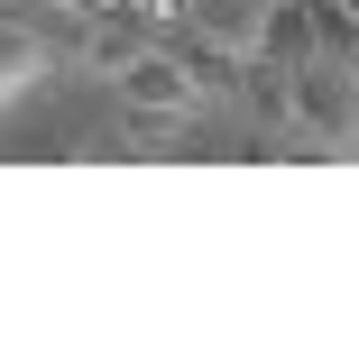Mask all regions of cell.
Returning a JSON list of instances; mask_svg holds the SVG:
<instances>
[{"mask_svg": "<svg viewBox=\"0 0 359 350\" xmlns=\"http://www.w3.org/2000/svg\"><path fill=\"white\" fill-rule=\"evenodd\" d=\"M313 55H323V65H350V74H359V19L341 10V0H313Z\"/></svg>", "mask_w": 359, "mask_h": 350, "instance_id": "obj_8", "label": "cell"}, {"mask_svg": "<svg viewBox=\"0 0 359 350\" xmlns=\"http://www.w3.org/2000/svg\"><path fill=\"white\" fill-rule=\"evenodd\" d=\"M258 65H313V0H267V28H258Z\"/></svg>", "mask_w": 359, "mask_h": 350, "instance_id": "obj_5", "label": "cell"}, {"mask_svg": "<svg viewBox=\"0 0 359 350\" xmlns=\"http://www.w3.org/2000/svg\"><path fill=\"white\" fill-rule=\"evenodd\" d=\"M83 19H93V28H83V65H93L102 83L120 74L138 46H157V19H148V10H129V0H120V10H83Z\"/></svg>", "mask_w": 359, "mask_h": 350, "instance_id": "obj_3", "label": "cell"}, {"mask_svg": "<svg viewBox=\"0 0 359 350\" xmlns=\"http://www.w3.org/2000/svg\"><path fill=\"white\" fill-rule=\"evenodd\" d=\"M111 93H120V111H138L148 129H166V120H194V74L175 65V46H138L120 74H111Z\"/></svg>", "mask_w": 359, "mask_h": 350, "instance_id": "obj_2", "label": "cell"}, {"mask_svg": "<svg viewBox=\"0 0 359 350\" xmlns=\"http://www.w3.org/2000/svg\"><path fill=\"white\" fill-rule=\"evenodd\" d=\"M350 120H359V83L350 65H295L285 74V138H304V148H350Z\"/></svg>", "mask_w": 359, "mask_h": 350, "instance_id": "obj_1", "label": "cell"}, {"mask_svg": "<svg viewBox=\"0 0 359 350\" xmlns=\"http://www.w3.org/2000/svg\"><path fill=\"white\" fill-rule=\"evenodd\" d=\"M350 148H359V120H350Z\"/></svg>", "mask_w": 359, "mask_h": 350, "instance_id": "obj_12", "label": "cell"}, {"mask_svg": "<svg viewBox=\"0 0 359 350\" xmlns=\"http://www.w3.org/2000/svg\"><path fill=\"white\" fill-rule=\"evenodd\" d=\"M175 65H184V74H194V93L203 102H222V93H240V74H249V55H231V46H212V37H175Z\"/></svg>", "mask_w": 359, "mask_h": 350, "instance_id": "obj_6", "label": "cell"}, {"mask_svg": "<svg viewBox=\"0 0 359 350\" xmlns=\"http://www.w3.org/2000/svg\"><path fill=\"white\" fill-rule=\"evenodd\" d=\"M74 10H120V0H74Z\"/></svg>", "mask_w": 359, "mask_h": 350, "instance_id": "obj_10", "label": "cell"}, {"mask_svg": "<svg viewBox=\"0 0 359 350\" xmlns=\"http://www.w3.org/2000/svg\"><path fill=\"white\" fill-rule=\"evenodd\" d=\"M184 28L231 46V55H258V28H267V0H184Z\"/></svg>", "mask_w": 359, "mask_h": 350, "instance_id": "obj_4", "label": "cell"}, {"mask_svg": "<svg viewBox=\"0 0 359 350\" xmlns=\"http://www.w3.org/2000/svg\"><path fill=\"white\" fill-rule=\"evenodd\" d=\"M37 74H46V37H37V28H19V19H0V102L28 93Z\"/></svg>", "mask_w": 359, "mask_h": 350, "instance_id": "obj_7", "label": "cell"}, {"mask_svg": "<svg viewBox=\"0 0 359 350\" xmlns=\"http://www.w3.org/2000/svg\"><path fill=\"white\" fill-rule=\"evenodd\" d=\"M129 10H148L157 28H175V19H184V0H129Z\"/></svg>", "mask_w": 359, "mask_h": 350, "instance_id": "obj_9", "label": "cell"}, {"mask_svg": "<svg viewBox=\"0 0 359 350\" xmlns=\"http://www.w3.org/2000/svg\"><path fill=\"white\" fill-rule=\"evenodd\" d=\"M341 10H350V19H359V0H341Z\"/></svg>", "mask_w": 359, "mask_h": 350, "instance_id": "obj_11", "label": "cell"}]
</instances>
